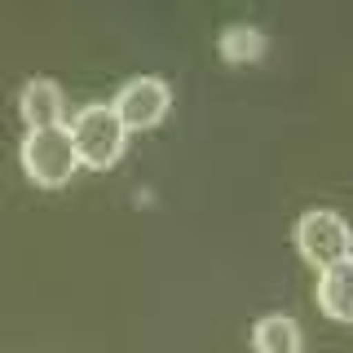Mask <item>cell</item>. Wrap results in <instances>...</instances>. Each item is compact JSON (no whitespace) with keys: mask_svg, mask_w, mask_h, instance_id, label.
Returning a JSON list of instances; mask_svg holds the SVG:
<instances>
[{"mask_svg":"<svg viewBox=\"0 0 353 353\" xmlns=\"http://www.w3.org/2000/svg\"><path fill=\"white\" fill-rule=\"evenodd\" d=\"M66 128H71V141H75L80 163H88V168H106V163H115L119 154H124L128 128H124V119L115 115V106H110V102L80 106Z\"/></svg>","mask_w":353,"mask_h":353,"instance_id":"6da1fadb","label":"cell"},{"mask_svg":"<svg viewBox=\"0 0 353 353\" xmlns=\"http://www.w3.org/2000/svg\"><path fill=\"white\" fill-rule=\"evenodd\" d=\"M22 168L36 176L40 185H62L66 176L80 168L71 128H66V124L27 128V132H22Z\"/></svg>","mask_w":353,"mask_h":353,"instance_id":"7a4b0ae2","label":"cell"},{"mask_svg":"<svg viewBox=\"0 0 353 353\" xmlns=\"http://www.w3.org/2000/svg\"><path fill=\"white\" fill-rule=\"evenodd\" d=\"M296 248L305 252V261L327 270V265L353 256V230L336 208H309L296 221Z\"/></svg>","mask_w":353,"mask_h":353,"instance_id":"3957f363","label":"cell"},{"mask_svg":"<svg viewBox=\"0 0 353 353\" xmlns=\"http://www.w3.org/2000/svg\"><path fill=\"white\" fill-rule=\"evenodd\" d=\"M115 115L124 119V128H150L168 115L172 106V88L163 75H128L115 93Z\"/></svg>","mask_w":353,"mask_h":353,"instance_id":"277c9868","label":"cell"},{"mask_svg":"<svg viewBox=\"0 0 353 353\" xmlns=\"http://www.w3.org/2000/svg\"><path fill=\"white\" fill-rule=\"evenodd\" d=\"M18 110L27 119V128H44V124H66V97H62V84L53 75H31L22 80L18 88Z\"/></svg>","mask_w":353,"mask_h":353,"instance_id":"5b68a950","label":"cell"},{"mask_svg":"<svg viewBox=\"0 0 353 353\" xmlns=\"http://www.w3.org/2000/svg\"><path fill=\"white\" fill-rule=\"evenodd\" d=\"M318 305L340 323H353V256L327 265L318 274Z\"/></svg>","mask_w":353,"mask_h":353,"instance_id":"8992f818","label":"cell"},{"mask_svg":"<svg viewBox=\"0 0 353 353\" xmlns=\"http://www.w3.org/2000/svg\"><path fill=\"white\" fill-rule=\"evenodd\" d=\"M252 345H256V353H301V327H296L292 314L274 309V314L256 318V327H252Z\"/></svg>","mask_w":353,"mask_h":353,"instance_id":"52a82bcc","label":"cell"},{"mask_svg":"<svg viewBox=\"0 0 353 353\" xmlns=\"http://www.w3.org/2000/svg\"><path fill=\"white\" fill-rule=\"evenodd\" d=\"M261 44H265L261 27H248V22H234V27L221 31V53L225 58H256Z\"/></svg>","mask_w":353,"mask_h":353,"instance_id":"ba28073f","label":"cell"}]
</instances>
